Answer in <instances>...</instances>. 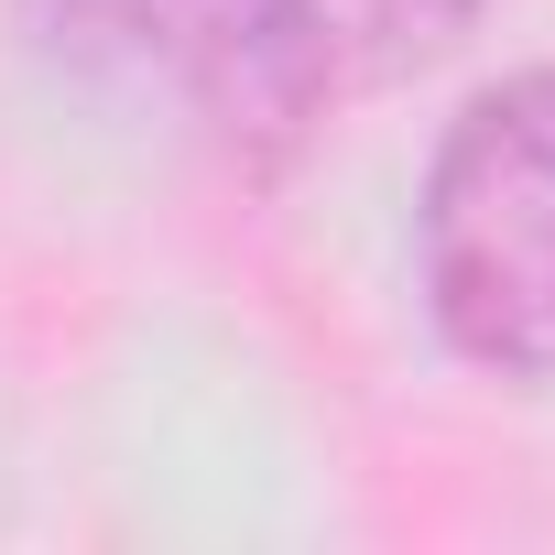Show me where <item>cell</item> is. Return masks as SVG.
Listing matches in <instances>:
<instances>
[{
  "label": "cell",
  "instance_id": "6da1fadb",
  "mask_svg": "<svg viewBox=\"0 0 555 555\" xmlns=\"http://www.w3.org/2000/svg\"><path fill=\"white\" fill-rule=\"evenodd\" d=\"M23 44L120 131H164L229 175H261L327 109L261 0H23Z\"/></svg>",
  "mask_w": 555,
  "mask_h": 555
},
{
  "label": "cell",
  "instance_id": "7a4b0ae2",
  "mask_svg": "<svg viewBox=\"0 0 555 555\" xmlns=\"http://www.w3.org/2000/svg\"><path fill=\"white\" fill-rule=\"evenodd\" d=\"M425 317L468 371L555 382V66L490 77L414 196Z\"/></svg>",
  "mask_w": 555,
  "mask_h": 555
},
{
  "label": "cell",
  "instance_id": "3957f363",
  "mask_svg": "<svg viewBox=\"0 0 555 555\" xmlns=\"http://www.w3.org/2000/svg\"><path fill=\"white\" fill-rule=\"evenodd\" d=\"M261 12L317 77V99H349V88H392V77L436 66L490 0H261Z\"/></svg>",
  "mask_w": 555,
  "mask_h": 555
}]
</instances>
